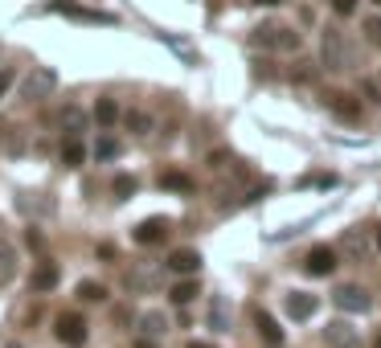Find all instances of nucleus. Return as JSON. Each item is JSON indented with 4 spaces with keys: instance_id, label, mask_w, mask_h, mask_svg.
<instances>
[{
    "instance_id": "1",
    "label": "nucleus",
    "mask_w": 381,
    "mask_h": 348,
    "mask_svg": "<svg viewBox=\"0 0 381 348\" xmlns=\"http://www.w3.org/2000/svg\"><path fill=\"white\" fill-rule=\"evenodd\" d=\"M53 90H58V70L33 66L29 74H25V99H29V102H46Z\"/></svg>"
},
{
    "instance_id": "2",
    "label": "nucleus",
    "mask_w": 381,
    "mask_h": 348,
    "mask_svg": "<svg viewBox=\"0 0 381 348\" xmlns=\"http://www.w3.org/2000/svg\"><path fill=\"white\" fill-rule=\"evenodd\" d=\"M320 62H324V70H345V62H348L345 37H340V29H332V25L320 33Z\"/></svg>"
},
{
    "instance_id": "3",
    "label": "nucleus",
    "mask_w": 381,
    "mask_h": 348,
    "mask_svg": "<svg viewBox=\"0 0 381 348\" xmlns=\"http://www.w3.org/2000/svg\"><path fill=\"white\" fill-rule=\"evenodd\" d=\"M58 340H62V344L66 348H83L86 344V336H90V332H86V320L78 312H66V315H58Z\"/></svg>"
},
{
    "instance_id": "4",
    "label": "nucleus",
    "mask_w": 381,
    "mask_h": 348,
    "mask_svg": "<svg viewBox=\"0 0 381 348\" xmlns=\"http://www.w3.org/2000/svg\"><path fill=\"white\" fill-rule=\"evenodd\" d=\"M250 41H254V46H266V50H299V33H291V29H275V25L254 29Z\"/></svg>"
},
{
    "instance_id": "5",
    "label": "nucleus",
    "mask_w": 381,
    "mask_h": 348,
    "mask_svg": "<svg viewBox=\"0 0 381 348\" xmlns=\"http://www.w3.org/2000/svg\"><path fill=\"white\" fill-rule=\"evenodd\" d=\"M53 13H62L70 21H83V25H115L111 13H99V9H83V4H66V0H53Z\"/></svg>"
},
{
    "instance_id": "6",
    "label": "nucleus",
    "mask_w": 381,
    "mask_h": 348,
    "mask_svg": "<svg viewBox=\"0 0 381 348\" xmlns=\"http://www.w3.org/2000/svg\"><path fill=\"white\" fill-rule=\"evenodd\" d=\"M340 250H345V263H365V258H369V250H373V242H369V233L357 226V230L340 233Z\"/></svg>"
},
{
    "instance_id": "7",
    "label": "nucleus",
    "mask_w": 381,
    "mask_h": 348,
    "mask_svg": "<svg viewBox=\"0 0 381 348\" xmlns=\"http://www.w3.org/2000/svg\"><path fill=\"white\" fill-rule=\"evenodd\" d=\"M332 303L340 307V312H353V315H361L373 307V299H369V291L365 287H340L336 295H332Z\"/></svg>"
},
{
    "instance_id": "8",
    "label": "nucleus",
    "mask_w": 381,
    "mask_h": 348,
    "mask_svg": "<svg viewBox=\"0 0 381 348\" xmlns=\"http://www.w3.org/2000/svg\"><path fill=\"white\" fill-rule=\"evenodd\" d=\"M303 270H308V275H315V279H328L332 270H336V250H332V246L308 250V258H303Z\"/></svg>"
},
{
    "instance_id": "9",
    "label": "nucleus",
    "mask_w": 381,
    "mask_h": 348,
    "mask_svg": "<svg viewBox=\"0 0 381 348\" xmlns=\"http://www.w3.org/2000/svg\"><path fill=\"white\" fill-rule=\"evenodd\" d=\"M140 246H156V242H165L168 238V221L165 217H148V221H140L135 226V233H132Z\"/></svg>"
},
{
    "instance_id": "10",
    "label": "nucleus",
    "mask_w": 381,
    "mask_h": 348,
    "mask_svg": "<svg viewBox=\"0 0 381 348\" xmlns=\"http://www.w3.org/2000/svg\"><path fill=\"white\" fill-rule=\"evenodd\" d=\"M58 279H62L58 263H37L33 275H29V287H33V291H53V287H58Z\"/></svg>"
},
{
    "instance_id": "11",
    "label": "nucleus",
    "mask_w": 381,
    "mask_h": 348,
    "mask_svg": "<svg viewBox=\"0 0 381 348\" xmlns=\"http://www.w3.org/2000/svg\"><path fill=\"white\" fill-rule=\"evenodd\" d=\"M324 336H328L332 348H357V332H353L348 320H332L328 328H324Z\"/></svg>"
},
{
    "instance_id": "12",
    "label": "nucleus",
    "mask_w": 381,
    "mask_h": 348,
    "mask_svg": "<svg viewBox=\"0 0 381 348\" xmlns=\"http://www.w3.org/2000/svg\"><path fill=\"white\" fill-rule=\"evenodd\" d=\"M283 307H287V315H291V320H312L320 303H315V295H303V291H291Z\"/></svg>"
},
{
    "instance_id": "13",
    "label": "nucleus",
    "mask_w": 381,
    "mask_h": 348,
    "mask_svg": "<svg viewBox=\"0 0 381 348\" xmlns=\"http://www.w3.org/2000/svg\"><path fill=\"white\" fill-rule=\"evenodd\" d=\"M197 266H201L197 250H172L168 254V270H177V275H197Z\"/></svg>"
},
{
    "instance_id": "14",
    "label": "nucleus",
    "mask_w": 381,
    "mask_h": 348,
    "mask_svg": "<svg viewBox=\"0 0 381 348\" xmlns=\"http://www.w3.org/2000/svg\"><path fill=\"white\" fill-rule=\"evenodd\" d=\"M254 324H259V336H263L266 344H283V328L275 324V315H271V312L254 307Z\"/></svg>"
},
{
    "instance_id": "15",
    "label": "nucleus",
    "mask_w": 381,
    "mask_h": 348,
    "mask_svg": "<svg viewBox=\"0 0 381 348\" xmlns=\"http://www.w3.org/2000/svg\"><path fill=\"white\" fill-rule=\"evenodd\" d=\"M328 107L340 119H361V102L353 99V95H328Z\"/></svg>"
},
{
    "instance_id": "16",
    "label": "nucleus",
    "mask_w": 381,
    "mask_h": 348,
    "mask_svg": "<svg viewBox=\"0 0 381 348\" xmlns=\"http://www.w3.org/2000/svg\"><path fill=\"white\" fill-rule=\"evenodd\" d=\"M115 119H119L115 99H99V102H95V123H99V127H115Z\"/></svg>"
},
{
    "instance_id": "17",
    "label": "nucleus",
    "mask_w": 381,
    "mask_h": 348,
    "mask_svg": "<svg viewBox=\"0 0 381 348\" xmlns=\"http://www.w3.org/2000/svg\"><path fill=\"white\" fill-rule=\"evenodd\" d=\"M201 291H197V283L193 279H184V283H177V287H172V291H168V299H172V303H177V307H184V303H193V299H197Z\"/></svg>"
},
{
    "instance_id": "18",
    "label": "nucleus",
    "mask_w": 381,
    "mask_h": 348,
    "mask_svg": "<svg viewBox=\"0 0 381 348\" xmlns=\"http://www.w3.org/2000/svg\"><path fill=\"white\" fill-rule=\"evenodd\" d=\"M83 156H86V148L78 144V135H70L66 144H62V164H66V168H78V164H83Z\"/></svg>"
},
{
    "instance_id": "19",
    "label": "nucleus",
    "mask_w": 381,
    "mask_h": 348,
    "mask_svg": "<svg viewBox=\"0 0 381 348\" xmlns=\"http://www.w3.org/2000/svg\"><path fill=\"white\" fill-rule=\"evenodd\" d=\"M160 189H168V193H193V181H189L184 172H165V176H160Z\"/></svg>"
},
{
    "instance_id": "20",
    "label": "nucleus",
    "mask_w": 381,
    "mask_h": 348,
    "mask_svg": "<svg viewBox=\"0 0 381 348\" xmlns=\"http://www.w3.org/2000/svg\"><path fill=\"white\" fill-rule=\"evenodd\" d=\"M127 291H152V287H156V275H152V270H127Z\"/></svg>"
},
{
    "instance_id": "21",
    "label": "nucleus",
    "mask_w": 381,
    "mask_h": 348,
    "mask_svg": "<svg viewBox=\"0 0 381 348\" xmlns=\"http://www.w3.org/2000/svg\"><path fill=\"white\" fill-rule=\"evenodd\" d=\"M78 299H86V303H103V299H107V287L95 283V279H83L78 283Z\"/></svg>"
},
{
    "instance_id": "22",
    "label": "nucleus",
    "mask_w": 381,
    "mask_h": 348,
    "mask_svg": "<svg viewBox=\"0 0 381 348\" xmlns=\"http://www.w3.org/2000/svg\"><path fill=\"white\" fill-rule=\"evenodd\" d=\"M140 328L148 332V336H160L168 324H165V315H160V312H144V315H140Z\"/></svg>"
},
{
    "instance_id": "23",
    "label": "nucleus",
    "mask_w": 381,
    "mask_h": 348,
    "mask_svg": "<svg viewBox=\"0 0 381 348\" xmlns=\"http://www.w3.org/2000/svg\"><path fill=\"white\" fill-rule=\"evenodd\" d=\"M123 123H127L135 135H148L152 132V119L144 115V111H127V115H123Z\"/></svg>"
},
{
    "instance_id": "24",
    "label": "nucleus",
    "mask_w": 381,
    "mask_h": 348,
    "mask_svg": "<svg viewBox=\"0 0 381 348\" xmlns=\"http://www.w3.org/2000/svg\"><path fill=\"white\" fill-rule=\"evenodd\" d=\"M115 156H119V139L103 135L99 144H95V160H115Z\"/></svg>"
},
{
    "instance_id": "25",
    "label": "nucleus",
    "mask_w": 381,
    "mask_h": 348,
    "mask_svg": "<svg viewBox=\"0 0 381 348\" xmlns=\"http://www.w3.org/2000/svg\"><path fill=\"white\" fill-rule=\"evenodd\" d=\"M62 123H66V132L70 135H78L86 127V115L78 111V107H66V115H62Z\"/></svg>"
},
{
    "instance_id": "26",
    "label": "nucleus",
    "mask_w": 381,
    "mask_h": 348,
    "mask_svg": "<svg viewBox=\"0 0 381 348\" xmlns=\"http://www.w3.org/2000/svg\"><path fill=\"white\" fill-rule=\"evenodd\" d=\"M111 193H115L119 201H127L135 193V176H127V172H123V176H115V184H111Z\"/></svg>"
},
{
    "instance_id": "27",
    "label": "nucleus",
    "mask_w": 381,
    "mask_h": 348,
    "mask_svg": "<svg viewBox=\"0 0 381 348\" xmlns=\"http://www.w3.org/2000/svg\"><path fill=\"white\" fill-rule=\"evenodd\" d=\"M361 33L369 37V46H377V50H381V17H365Z\"/></svg>"
},
{
    "instance_id": "28",
    "label": "nucleus",
    "mask_w": 381,
    "mask_h": 348,
    "mask_svg": "<svg viewBox=\"0 0 381 348\" xmlns=\"http://www.w3.org/2000/svg\"><path fill=\"white\" fill-rule=\"evenodd\" d=\"M308 184H315V189H332L336 176H299V189H308Z\"/></svg>"
},
{
    "instance_id": "29",
    "label": "nucleus",
    "mask_w": 381,
    "mask_h": 348,
    "mask_svg": "<svg viewBox=\"0 0 381 348\" xmlns=\"http://www.w3.org/2000/svg\"><path fill=\"white\" fill-rule=\"evenodd\" d=\"M209 324L226 328V303H214V312H209Z\"/></svg>"
},
{
    "instance_id": "30",
    "label": "nucleus",
    "mask_w": 381,
    "mask_h": 348,
    "mask_svg": "<svg viewBox=\"0 0 381 348\" xmlns=\"http://www.w3.org/2000/svg\"><path fill=\"white\" fill-rule=\"evenodd\" d=\"M13 83H17V74H13V70H0V99L9 95V86Z\"/></svg>"
},
{
    "instance_id": "31",
    "label": "nucleus",
    "mask_w": 381,
    "mask_h": 348,
    "mask_svg": "<svg viewBox=\"0 0 381 348\" xmlns=\"http://www.w3.org/2000/svg\"><path fill=\"white\" fill-rule=\"evenodd\" d=\"M332 9H336L340 17H353V9H357V0H332Z\"/></svg>"
},
{
    "instance_id": "32",
    "label": "nucleus",
    "mask_w": 381,
    "mask_h": 348,
    "mask_svg": "<svg viewBox=\"0 0 381 348\" xmlns=\"http://www.w3.org/2000/svg\"><path fill=\"white\" fill-rule=\"evenodd\" d=\"M226 160H230V152H214V156H209V168H226Z\"/></svg>"
},
{
    "instance_id": "33",
    "label": "nucleus",
    "mask_w": 381,
    "mask_h": 348,
    "mask_svg": "<svg viewBox=\"0 0 381 348\" xmlns=\"http://www.w3.org/2000/svg\"><path fill=\"white\" fill-rule=\"evenodd\" d=\"M135 348H156V344H152L148 336H140V340H135Z\"/></svg>"
},
{
    "instance_id": "34",
    "label": "nucleus",
    "mask_w": 381,
    "mask_h": 348,
    "mask_svg": "<svg viewBox=\"0 0 381 348\" xmlns=\"http://www.w3.org/2000/svg\"><path fill=\"white\" fill-rule=\"evenodd\" d=\"M189 348H214V344H205V340H193V344H189Z\"/></svg>"
},
{
    "instance_id": "35",
    "label": "nucleus",
    "mask_w": 381,
    "mask_h": 348,
    "mask_svg": "<svg viewBox=\"0 0 381 348\" xmlns=\"http://www.w3.org/2000/svg\"><path fill=\"white\" fill-rule=\"evenodd\" d=\"M254 4H283V0H254Z\"/></svg>"
},
{
    "instance_id": "36",
    "label": "nucleus",
    "mask_w": 381,
    "mask_h": 348,
    "mask_svg": "<svg viewBox=\"0 0 381 348\" xmlns=\"http://www.w3.org/2000/svg\"><path fill=\"white\" fill-rule=\"evenodd\" d=\"M373 242H377V246H381V226H377V233H373Z\"/></svg>"
},
{
    "instance_id": "37",
    "label": "nucleus",
    "mask_w": 381,
    "mask_h": 348,
    "mask_svg": "<svg viewBox=\"0 0 381 348\" xmlns=\"http://www.w3.org/2000/svg\"><path fill=\"white\" fill-rule=\"evenodd\" d=\"M373 348H381V332H377V340H373Z\"/></svg>"
},
{
    "instance_id": "38",
    "label": "nucleus",
    "mask_w": 381,
    "mask_h": 348,
    "mask_svg": "<svg viewBox=\"0 0 381 348\" xmlns=\"http://www.w3.org/2000/svg\"><path fill=\"white\" fill-rule=\"evenodd\" d=\"M4 348H25V344H17V340H13V344H4Z\"/></svg>"
},
{
    "instance_id": "39",
    "label": "nucleus",
    "mask_w": 381,
    "mask_h": 348,
    "mask_svg": "<svg viewBox=\"0 0 381 348\" xmlns=\"http://www.w3.org/2000/svg\"><path fill=\"white\" fill-rule=\"evenodd\" d=\"M373 4H381V0H373Z\"/></svg>"
}]
</instances>
